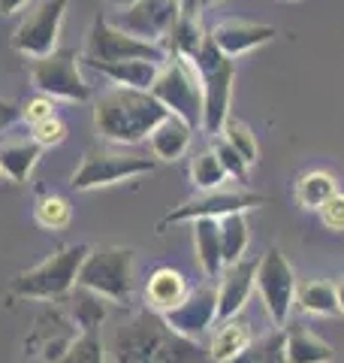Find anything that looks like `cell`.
Wrapping results in <instances>:
<instances>
[{
  "label": "cell",
  "mask_w": 344,
  "mask_h": 363,
  "mask_svg": "<svg viewBox=\"0 0 344 363\" xmlns=\"http://www.w3.org/2000/svg\"><path fill=\"white\" fill-rule=\"evenodd\" d=\"M193 224V248H197V260L209 279H217L224 272V252H221V224L217 218H197Z\"/></svg>",
  "instance_id": "cell-25"
},
{
  "label": "cell",
  "mask_w": 344,
  "mask_h": 363,
  "mask_svg": "<svg viewBox=\"0 0 344 363\" xmlns=\"http://www.w3.org/2000/svg\"><path fill=\"white\" fill-rule=\"evenodd\" d=\"M33 218H37L42 230H64L73 221V206L57 194H42L37 206H33Z\"/></svg>",
  "instance_id": "cell-30"
},
{
  "label": "cell",
  "mask_w": 344,
  "mask_h": 363,
  "mask_svg": "<svg viewBox=\"0 0 344 363\" xmlns=\"http://www.w3.org/2000/svg\"><path fill=\"white\" fill-rule=\"evenodd\" d=\"M109 363H205L197 339L176 333L154 309H139L115 327L106 342Z\"/></svg>",
  "instance_id": "cell-1"
},
{
  "label": "cell",
  "mask_w": 344,
  "mask_h": 363,
  "mask_svg": "<svg viewBox=\"0 0 344 363\" xmlns=\"http://www.w3.org/2000/svg\"><path fill=\"white\" fill-rule=\"evenodd\" d=\"M212 152L217 155V161H221V167L227 169L229 179H236V182H245V179H248V164H245V157L239 155L221 133H217L214 140H212Z\"/></svg>",
  "instance_id": "cell-34"
},
{
  "label": "cell",
  "mask_w": 344,
  "mask_h": 363,
  "mask_svg": "<svg viewBox=\"0 0 344 363\" xmlns=\"http://www.w3.org/2000/svg\"><path fill=\"white\" fill-rule=\"evenodd\" d=\"M0 179H4V173H0Z\"/></svg>",
  "instance_id": "cell-43"
},
{
  "label": "cell",
  "mask_w": 344,
  "mask_h": 363,
  "mask_svg": "<svg viewBox=\"0 0 344 363\" xmlns=\"http://www.w3.org/2000/svg\"><path fill=\"white\" fill-rule=\"evenodd\" d=\"M21 6H28V0H0V16H16Z\"/></svg>",
  "instance_id": "cell-39"
},
{
  "label": "cell",
  "mask_w": 344,
  "mask_h": 363,
  "mask_svg": "<svg viewBox=\"0 0 344 363\" xmlns=\"http://www.w3.org/2000/svg\"><path fill=\"white\" fill-rule=\"evenodd\" d=\"M106 4H112L115 9H124V6H130V4H133V0H106Z\"/></svg>",
  "instance_id": "cell-41"
},
{
  "label": "cell",
  "mask_w": 344,
  "mask_h": 363,
  "mask_svg": "<svg viewBox=\"0 0 344 363\" xmlns=\"http://www.w3.org/2000/svg\"><path fill=\"white\" fill-rule=\"evenodd\" d=\"M164 321L176 333L197 339L217 321V291L214 288H190L188 297L181 300L176 309L164 312Z\"/></svg>",
  "instance_id": "cell-15"
},
{
  "label": "cell",
  "mask_w": 344,
  "mask_h": 363,
  "mask_svg": "<svg viewBox=\"0 0 344 363\" xmlns=\"http://www.w3.org/2000/svg\"><path fill=\"white\" fill-rule=\"evenodd\" d=\"M76 285L103 294L112 306H127L133 297V248L103 245L88 248Z\"/></svg>",
  "instance_id": "cell-5"
},
{
  "label": "cell",
  "mask_w": 344,
  "mask_h": 363,
  "mask_svg": "<svg viewBox=\"0 0 344 363\" xmlns=\"http://www.w3.org/2000/svg\"><path fill=\"white\" fill-rule=\"evenodd\" d=\"M254 276H257V260L242 257L236 264H227L224 272L217 276V321L236 318L245 309V303L254 291Z\"/></svg>",
  "instance_id": "cell-16"
},
{
  "label": "cell",
  "mask_w": 344,
  "mask_h": 363,
  "mask_svg": "<svg viewBox=\"0 0 344 363\" xmlns=\"http://www.w3.org/2000/svg\"><path fill=\"white\" fill-rule=\"evenodd\" d=\"M229 363H287L284 354V330H275L266 339H257L251 342L242 354L233 357Z\"/></svg>",
  "instance_id": "cell-31"
},
{
  "label": "cell",
  "mask_w": 344,
  "mask_h": 363,
  "mask_svg": "<svg viewBox=\"0 0 344 363\" xmlns=\"http://www.w3.org/2000/svg\"><path fill=\"white\" fill-rule=\"evenodd\" d=\"M79 336H82V330L76 327L67 306L64 309L61 306H45L33 321L30 333L25 336V357L28 363H52L64 357Z\"/></svg>",
  "instance_id": "cell-10"
},
{
  "label": "cell",
  "mask_w": 344,
  "mask_h": 363,
  "mask_svg": "<svg viewBox=\"0 0 344 363\" xmlns=\"http://www.w3.org/2000/svg\"><path fill=\"white\" fill-rule=\"evenodd\" d=\"M221 136L233 145V149L245 157V164H257V157H260V145H257V136L254 130L248 128L245 121H239V118H227L224 121V128H221Z\"/></svg>",
  "instance_id": "cell-32"
},
{
  "label": "cell",
  "mask_w": 344,
  "mask_h": 363,
  "mask_svg": "<svg viewBox=\"0 0 344 363\" xmlns=\"http://www.w3.org/2000/svg\"><path fill=\"white\" fill-rule=\"evenodd\" d=\"M214 40V45L229 58H242V55L260 49L275 40V28L272 25H260V21H242V18H229L214 25V30L209 33Z\"/></svg>",
  "instance_id": "cell-17"
},
{
  "label": "cell",
  "mask_w": 344,
  "mask_h": 363,
  "mask_svg": "<svg viewBox=\"0 0 344 363\" xmlns=\"http://www.w3.org/2000/svg\"><path fill=\"white\" fill-rule=\"evenodd\" d=\"M88 248L91 245L79 242V245H67L61 252L49 255L42 264L18 272L9 291L21 300H49V303L64 300L76 288V279H79V269H82Z\"/></svg>",
  "instance_id": "cell-3"
},
{
  "label": "cell",
  "mask_w": 344,
  "mask_h": 363,
  "mask_svg": "<svg viewBox=\"0 0 344 363\" xmlns=\"http://www.w3.org/2000/svg\"><path fill=\"white\" fill-rule=\"evenodd\" d=\"M30 136L40 149H52V145H61L67 140V124L52 116V118H42L37 124H30Z\"/></svg>",
  "instance_id": "cell-35"
},
{
  "label": "cell",
  "mask_w": 344,
  "mask_h": 363,
  "mask_svg": "<svg viewBox=\"0 0 344 363\" xmlns=\"http://www.w3.org/2000/svg\"><path fill=\"white\" fill-rule=\"evenodd\" d=\"M188 291H190V285L178 269L157 267L145 281V306L164 315L169 309H176V306L188 297Z\"/></svg>",
  "instance_id": "cell-18"
},
{
  "label": "cell",
  "mask_w": 344,
  "mask_h": 363,
  "mask_svg": "<svg viewBox=\"0 0 344 363\" xmlns=\"http://www.w3.org/2000/svg\"><path fill=\"white\" fill-rule=\"evenodd\" d=\"M157 157L148 155H124V152H88L82 164L73 173L70 185L76 191H94V188H109L118 182H130L136 176L154 173Z\"/></svg>",
  "instance_id": "cell-8"
},
{
  "label": "cell",
  "mask_w": 344,
  "mask_h": 363,
  "mask_svg": "<svg viewBox=\"0 0 344 363\" xmlns=\"http://www.w3.org/2000/svg\"><path fill=\"white\" fill-rule=\"evenodd\" d=\"M40 145L33 136H4L0 140V173L9 182H28L33 167L40 161Z\"/></svg>",
  "instance_id": "cell-22"
},
{
  "label": "cell",
  "mask_w": 344,
  "mask_h": 363,
  "mask_svg": "<svg viewBox=\"0 0 344 363\" xmlns=\"http://www.w3.org/2000/svg\"><path fill=\"white\" fill-rule=\"evenodd\" d=\"M79 55L73 49H55L42 58H30V79L40 94L55 100H70V104H85L91 100V85L79 73Z\"/></svg>",
  "instance_id": "cell-7"
},
{
  "label": "cell",
  "mask_w": 344,
  "mask_h": 363,
  "mask_svg": "<svg viewBox=\"0 0 344 363\" xmlns=\"http://www.w3.org/2000/svg\"><path fill=\"white\" fill-rule=\"evenodd\" d=\"M212 4H221V0H202V6H212Z\"/></svg>",
  "instance_id": "cell-42"
},
{
  "label": "cell",
  "mask_w": 344,
  "mask_h": 363,
  "mask_svg": "<svg viewBox=\"0 0 344 363\" xmlns=\"http://www.w3.org/2000/svg\"><path fill=\"white\" fill-rule=\"evenodd\" d=\"M320 212V221H323V227H329V230H344V194L341 191H336L323 206L317 209Z\"/></svg>",
  "instance_id": "cell-37"
},
{
  "label": "cell",
  "mask_w": 344,
  "mask_h": 363,
  "mask_svg": "<svg viewBox=\"0 0 344 363\" xmlns=\"http://www.w3.org/2000/svg\"><path fill=\"white\" fill-rule=\"evenodd\" d=\"M336 191H338L336 176L323 173V169H311V173H305L296 182V203L302 209H320Z\"/></svg>",
  "instance_id": "cell-28"
},
{
  "label": "cell",
  "mask_w": 344,
  "mask_h": 363,
  "mask_svg": "<svg viewBox=\"0 0 344 363\" xmlns=\"http://www.w3.org/2000/svg\"><path fill=\"white\" fill-rule=\"evenodd\" d=\"M52 363H109L106 342L100 339V333H82L64 357H57Z\"/></svg>",
  "instance_id": "cell-33"
},
{
  "label": "cell",
  "mask_w": 344,
  "mask_h": 363,
  "mask_svg": "<svg viewBox=\"0 0 344 363\" xmlns=\"http://www.w3.org/2000/svg\"><path fill=\"white\" fill-rule=\"evenodd\" d=\"M193 67L202 82V130L217 136L229 118V100H233V79H236V58H229L214 45L212 37H205L202 49L193 55Z\"/></svg>",
  "instance_id": "cell-4"
},
{
  "label": "cell",
  "mask_w": 344,
  "mask_h": 363,
  "mask_svg": "<svg viewBox=\"0 0 344 363\" xmlns=\"http://www.w3.org/2000/svg\"><path fill=\"white\" fill-rule=\"evenodd\" d=\"M82 64L94 67L97 73L112 79L115 85H127V88H139V91H151L154 79L160 73V61H148V58H133V61H88Z\"/></svg>",
  "instance_id": "cell-20"
},
{
  "label": "cell",
  "mask_w": 344,
  "mask_h": 363,
  "mask_svg": "<svg viewBox=\"0 0 344 363\" xmlns=\"http://www.w3.org/2000/svg\"><path fill=\"white\" fill-rule=\"evenodd\" d=\"M296 272L287 264V257L281 255V248H269L266 255L257 260V276H254V288L260 294L266 315L272 318L275 327H284L290 318L293 306H296Z\"/></svg>",
  "instance_id": "cell-9"
},
{
  "label": "cell",
  "mask_w": 344,
  "mask_h": 363,
  "mask_svg": "<svg viewBox=\"0 0 344 363\" xmlns=\"http://www.w3.org/2000/svg\"><path fill=\"white\" fill-rule=\"evenodd\" d=\"M190 140H193V128H190L185 118L172 116V112L157 124L151 133H148L151 155L157 157V161H166V164L178 161V157L190 149Z\"/></svg>",
  "instance_id": "cell-19"
},
{
  "label": "cell",
  "mask_w": 344,
  "mask_h": 363,
  "mask_svg": "<svg viewBox=\"0 0 344 363\" xmlns=\"http://www.w3.org/2000/svg\"><path fill=\"white\" fill-rule=\"evenodd\" d=\"M151 94L172 116L185 118L190 128H202V82L193 61L181 55H166L151 85Z\"/></svg>",
  "instance_id": "cell-6"
},
{
  "label": "cell",
  "mask_w": 344,
  "mask_h": 363,
  "mask_svg": "<svg viewBox=\"0 0 344 363\" xmlns=\"http://www.w3.org/2000/svg\"><path fill=\"white\" fill-rule=\"evenodd\" d=\"M64 300H67V312H70V318L76 321L79 330L82 333H100V327L106 324L109 309H112V303L103 297V294L91 291L85 285H76Z\"/></svg>",
  "instance_id": "cell-21"
},
{
  "label": "cell",
  "mask_w": 344,
  "mask_h": 363,
  "mask_svg": "<svg viewBox=\"0 0 344 363\" xmlns=\"http://www.w3.org/2000/svg\"><path fill=\"white\" fill-rule=\"evenodd\" d=\"M336 294H338V309H341V315H344V279L336 281Z\"/></svg>",
  "instance_id": "cell-40"
},
{
  "label": "cell",
  "mask_w": 344,
  "mask_h": 363,
  "mask_svg": "<svg viewBox=\"0 0 344 363\" xmlns=\"http://www.w3.org/2000/svg\"><path fill=\"white\" fill-rule=\"evenodd\" d=\"M18 118H21V116H18V106L0 97V136H4V130L13 128V124H16Z\"/></svg>",
  "instance_id": "cell-38"
},
{
  "label": "cell",
  "mask_w": 344,
  "mask_h": 363,
  "mask_svg": "<svg viewBox=\"0 0 344 363\" xmlns=\"http://www.w3.org/2000/svg\"><path fill=\"white\" fill-rule=\"evenodd\" d=\"M166 49L160 43L133 37V33L115 28L106 18H94L88 33V61H133V58H148V61H166Z\"/></svg>",
  "instance_id": "cell-11"
},
{
  "label": "cell",
  "mask_w": 344,
  "mask_h": 363,
  "mask_svg": "<svg viewBox=\"0 0 344 363\" xmlns=\"http://www.w3.org/2000/svg\"><path fill=\"white\" fill-rule=\"evenodd\" d=\"M18 116H21V121H28V124H37L42 118H52L55 116V97H49V94L30 97L25 106H18Z\"/></svg>",
  "instance_id": "cell-36"
},
{
  "label": "cell",
  "mask_w": 344,
  "mask_h": 363,
  "mask_svg": "<svg viewBox=\"0 0 344 363\" xmlns=\"http://www.w3.org/2000/svg\"><path fill=\"white\" fill-rule=\"evenodd\" d=\"M227 169L221 167V161H217V155L212 149H202L193 155L190 161V182L197 185L200 191H212V188H224L227 185Z\"/></svg>",
  "instance_id": "cell-29"
},
{
  "label": "cell",
  "mask_w": 344,
  "mask_h": 363,
  "mask_svg": "<svg viewBox=\"0 0 344 363\" xmlns=\"http://www.w3.org/2000/svg\"><path fill=\"white\" fill-rule=\"evenodd\" d=\"M284 354H287V363H329L336 357V351L317 333L308 330V327L293 324L284 330Z\"/></svg>",
  "instance_id": "cell-23"
},
{
  "label": "cell",
  "mask_w": 344,
  "mask_h": 363,
  "mask_svg": "<svg viewBox=\"0 0 344 363\" xmlns=\"http://www.w3.org/2000/svg\"><path fill=\"white\" fill-rule=\"evenodd\" d=\"M176 18H178V0H133L130 6L115 13L112 25L133 33V37L164 45L169 28L176 25Z\"/></svg>",
  "instance_id": "cell-14"
},
{
  "label": "cell",
  "mask_w": 344,
  "mask_h": 363,
  "mask_svg": "<svg viewBox=\"0 0 344 363\" xmlns=\"http://www.w3.org/2000/svg\"><path fill=\"white\" fill-rule=\"evenodd\" d=\"M221 224V252H224V264H236L242 260L248 252V242H251V227L245 212H233V215H224L217 218Z\"/></svg>",
  "instance_id": "cell-27"
},
{
  "label": "cell",
  "mask_w": 344,
  "mask_h": 363,
  "mask_svg": "<svg viewBox=\"0 0 344 363\" xmlns=\"http://www.w3.org/2000/svg\"><path fill=\"white\" fill-rule=\"evenodd\" d=\"M67 6H70V0H42L40 6H33L13 33V49L25 58L52 55L57 49Z\"/></svg>",
  "instance_id": "cell-12"
},
{
  "label": "cell",
  "mask_w": 344,
  "mask_h": 363,
  "mask_svg": "<svg viewBox=\"0 0 344 363\" xmlns=\"http://www.w3.org/2000/svg\"><path fill=\"white\" fill-rule=\"evenodd\" d=\"M296 306L308 315H338V294L336 285L326 279H308L296 285Z\"/></svg>",
  "instance_id": "cell-26"
},
{
  "label": "cell",
  "mask_w": 344,
  "mask_h": 363,
  "mask_svg": "<svg viewBox=\"0 0 344 363\" xmlns=\"http://www.w3.org/2000/svg\"><path fill=\"white\" fill-rule=\"evenodd\" d=\"M254 342V336H251V324L242 321V318H227V321L217 324V330L212 333V342H209V354L214 363H229L233 357H239L242 351Z\"/></svg>",
  "instance_id": "cell-24"
},
{
  "label": "cell",
  "mask_w": 344,
  "mask_h": 363,
  "mask_svg": "<svg viewBox=\"0 0 344 363\" xmlns=\"http://www.w3.org/2000/svg\"><path fill=\"white\" fill-rule=\"evenodd\" d=\"M266 203L263 194H251V191H227V188H212V191H200L197 197L185 200L181 206L166 212L160 218L157 230H166L169 224H181V221H197V218H224L233 212H248Z\"/></svg>",
  "instance_id": "cell-13"
},
{
  "label": "cell",
  "mask_w": 344,
  "mask_h": 363,
  "mask_svg": "<svg viewBox=\"0 0 344 363\" xmlns=\"http://www.w3.org/2000/svg\"><path fill=\"white\" fill-rule=\"evenodd\" d=\"M166 116L169 109L151 91L127 88V85L106 88L94 100V128L103 140L115 145H136L148 140V133Z\"/></svg>",
  "instance_id": "cell-2"
}]
</instances>
